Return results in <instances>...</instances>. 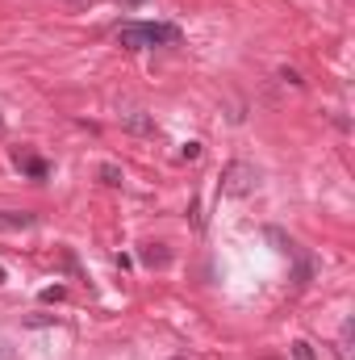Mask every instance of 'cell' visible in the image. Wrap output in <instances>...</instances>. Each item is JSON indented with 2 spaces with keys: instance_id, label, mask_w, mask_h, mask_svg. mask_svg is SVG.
Instances as JSON below:
<instances>
[{
  "instance_id": "cell-1",
  "label": "cell",
  "mask_w": 355,
  "mask_h": 360,
  "mask_svg": "<svg viewBox=\"0 0 355 360\" xmlns=\"http://www.w3.org/2000/svg\"><path fill=\"white\" fill-rule=\"evenodd\" d=\"M172 38H176V30H168V25H126V30H117V42L126 51H147V46L172 42Z\"/></svg>"
},
{
  "instance_id": "cell-2",
  "label": "cell",
  "mask_w": 355,
  "mask_h": 360,
  "mask_svg": "<svg viewBox=\"0 0 355 360\" xmlns=\"http://www.w3.org/2000/svg\"><path fill=\"white\" fill-rule=\"evenodd\" d=\"M251 184H255V168H247V164H230V172H226V193H230V197L251 193Z\"/></svg>"
},
{
  "instance_id": "cell-3",
  "label": "cell",
  "mask_w": 355,
  "mask_h": 360,
  "mask_svg": "<svg viewBox=\"0 0 355 360\" xmlns=\"http://www.w3.org/2000/svg\"><path fill=\"white\" fill-rule=\"evenodd\" d=\"M168 260H172V256H168L163 243H151V248L142 252V264H147V269H168Z\"/></svg>"
},
{
  "instance_id": "cell-4",
  "label": "cell",
  "mask_w": 355,
  "mask_h": 360,
  "mask_svg": "<svg viewBox=\"0 0 355 360\" xmlns=\"http://www.w3.org/2000/svg\"><path fill=\"white\" fill-rule=\"evenodd\" d=\"M126 126H130L134 134H155V122H151L147 113H126Z\"/></svg>"
},
{
  "instance_id": "cell-5",
  "label": "cell",
  "mask_w": 355,
  "mask_h": 360,
  "mask_svg": "<svg viewBox=\"0 0 355 360\" xmlns=\"http://www.w3.org/2000/svg\"><path fill=\"white\" fill-rule=\"evenodd\" d=\"M293 360H318V356H314V348H309L305 340H297V344H293Z\"/></svg>"
},
{
  "instance_id": "cell-6",
  "label": "cell",
  "mask_w": 355,
  "mask_h": 360,
  "mask_svg": "<svg viewBox=\"0 0 355 360\" xmlns=\"http://www.w3.org/2000/svg\"><path fill=\"white\" fill-rule=\"evenodd\" d=\"M100 180H105V184H121V172H117L113 164H105V168H100Z\"/></svg>"
},
{
  "instance_id": "cell-7",
  "label": "cell",
  "mask_w": 355,
  "mask_h": 360,
  "mask_svg": "<svg viewBox=\"0 0 355 360\" xmlns=\"http://www.w3.org/2000/svg\"><path fill=\"white\" fill-rule=\"evenodd\" d=\"M51 323H55L51 314H34V319H29V327H51Z\"/></svg>"
},
{
  "instance_id": "cell-8",
  "label": "cell",
  "mask_w": 355,
  "mask_h": 360,
  "mask_svg": "<svg viewBox=\"0 0 355 360\" xmlns=\"http://www.w3.org/2000/svg\"><path fill=\"white\" fill-rule=\"evenodd\" d=\"M0 360H13V348L8 344H0Z\"/></svg>"
},
{
  "instance_id": "cell-9",
  "label": "cell",
  "mask_w": 355,
  "mask_h": 360,
  "mask_svg": "<svg viewBox=\"0 0 355 360\" xmlns=\"http://www.w3.org/2000/svg\"><path fill=\"white\" fill-rule=\"evenodd\" d=\"M0 285H4V269H0Z\"/></svg>"
},
{
  "instance_id": "cell-10",
  "label": "cell",
  "mask_w": 355,
  "mask_h": 360,
  "mask_svg": "<svg viewBox=\"0 0 355 360\" xmlns=\"http://www.w3.org/2000/svg\"><path fill=\"white\" fill-rule=\"evenodd\" d=\"M130 4H142V0H130Z\"/></svg>"
}]
</instances>
